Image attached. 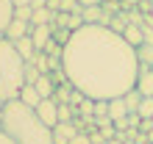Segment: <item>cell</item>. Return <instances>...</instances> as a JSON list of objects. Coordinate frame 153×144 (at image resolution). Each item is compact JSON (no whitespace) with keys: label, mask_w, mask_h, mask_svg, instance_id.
<instances>
[{"label":"cell","mask_w":153,"mask_h":144,"mask_svg":"<svg viewBox=\"0 0 153 144\" xmlns=\"http://www.w3.org/2000/svg\"><path fill=\"white\" fill-rule=\"evenodd\" d=\"M61 61L67 80L92 100L123 97L137 86V47H131L123 33H114L109 25L84 22L78 31H73Z\"/></svg>","instance_id":"6da1fadb"},{"label":"cell","mask_w":153,"mask_h":144,"mask_svg":"<svg viewBox=\"0 0 153 144\" xmlns=\"http://www.w3.org/2000/svg\"><path fill=\"white\" fill-rule=\"evenodd\" d=\"M0 128H3L17 144H53V128H48L36 116V111H33L31 105L20 103L17 97L3 103Z\"/></svg>","instance_id":"7a4b0ae2"},{"label":"cell","mask_w":153,"mask_h":144,"mask_svg":"<svg viewBox=\"0 0 153 144\" xmlns=\"http://www.w3.org/2000/svg\"><path fill=\"white\" fill-rule=\"evenodd\" d=\"M25 58L17 53L14 42L0 39V100H14L20 97V89L25 86Z\"/></svg>","instance_id":"3957f363"},{"label":"cell","mask_w":153,"mask_h":144,"mask_svg":"<svg viewBox=\"0 0 153 144\" xmlns=\"http://www.w3.org/2000/svg\"><path fill=\"white\" fill-rule=\"evenodd\" d=\"M36 111V116L48 125V128H56L59 125V103L53 100V97H45V100H39V105L33 108Z\"/></svg>","instance_id":"277c9868"},{"label":"cell","mask_w":153,"mask_h":144,"mask_svg":"<svg viewBox=\"0 0 153 144\" xmlns=\"http://www.w3.org/2000/svg\"><path fill=\"white\" fill-rule=\"evenodd\" d=\"M81 130L78 122H59L53 128V144H70V139Z\"/></svg>","instance_id":"5b68a950"},{"label":"cell","mask_w":153,"mask_h":144,"mask_svg":"<svg viewBox=\"0 0 153 144\" xmlns=\"http://www.w3.org/2000/svg\"><path fill=\"white\" fill-rule=\"evenodd\" d=\"M31 39L36 50H45L48 42L53 39V25H31Z\"/></svg>","instance_id":"8992f818"},{"label":"cell","mask_w":153,"mask_h":144,"mask_svg":"<svg viewBox=\"0 0 153 144\" xmlns=\"http://www.w3.org/2000/svg\"><path fill=\"white\" fill-rule=\"evenodd\" d=\"M31 33V22H25V20H14L8 22V28H6V33H3V39H8V42H17V39H22V36H28Z\"/></svg>","instance_id":"52a82bcc"},{"label":"cell","mask_w":153,"mask_h":144,"mask_svg":"<svg viewBox=\"0 0 153 144\" xmlns=\"http://www.w3.org/2000/svg\"><path fill=\"white\" fill-rule=\"evenodd\" d=\"M137 89L142 92V97H153V67H139Z\"/></svg>","instance_id":"ba28073f"},{"label":"cell","mask_w":153,"mask_h":144,"mask_svg":"<svg viewBox=\"0 0 153 144\" xmlns=\"http://www.w3.org/2000/svg\"><path fill=\"white\" fill-rule=\"evenodd\" d=\"M123 39L128 42L131 47H139V44H145V33H142V25L128 22V25H125V31H123Z\"/></svg>","instance_id":"9c48e42d"},{"label":"cell","mask_w":153,"mask_h":144,"mask_svg":"<svg viewBox=\"0 0 153 144\" xmlns=\"http://www.w3.org/2000/svg\"><path fill=\"white\" fill-rule=\"evenodd\" d=\"M33 86H36V92L42 94V100H45V97H53V94H56V86H59V83L53 80V75L48 72V75H39Z\"/></svg>","instance_id":"30bf717a"},{"label":"cell","mask_w":153,"mask_h":144,"mask_svg":"<svg viewBox=\"0 0 153 144\" xmlns=\"http://www.w3.org/2000/svg\"><path fill=\"white\" fill-rule=\"evenodd\" d=\"M17 100L25 103V105H31V108H36L39 100H42V94L36 92V86H33V83H25V86L20 89V97H17Z\"/></svg>","instance_id":"8fae6325"},{"label":"cell","mask_w":153,"mask_h":144,"mask_svg":"<svg viewBox=\"0 0 153 144\" xmlns=\"http://www.w3.org/2000/svg\"><path fill=\"white\" fill-rule=\"evenodd\" d=\"M11 20H14V3L11 0H0V39H3V33H6Z\"/></svg>","instance_id":"7c38bea8"},{"label":"cell","mask_w":153,"mask_h":144,"mask_svg":"<svg viewBox=\"0 0 153 144\" xmlns=\"http://www.w3.org/2000/svg\"><path fill=\"white\" fill-rule=\"evenodd\" d=\"M14 47H17V53H20V56H22L25 61H31V58H33V53H36L31 33H28V36H22V39H17V42H14Z\"/></svg>","instance_id":"4fadbf2b"},{"label":"cell","mask_w":153,"mask_h":144,"mask_svg":"<svg viewBox=\"0 0 153 144\" xmlns=\"http://www.w3.org/2000/svg\"><path fill=\"white\" fill-rule=\"evenodd\" d=\"M137 61L139 67H153V42H145L137 47Z\"/></svg>","instance_id":"5bb4252c"},{"label":"cell","mask_w":153,"mask_h":144,"mask_svg":"<svg viewBox=\"0 0 153 144\" xmlns=\"http://www.w3.org/2000/svg\"><path fill=\"white\" fill-rule=\"evenodd\" d=\"M123 100H125V108H128V114H137V108H139V103H142V92L134 86V89H128V92L123 94Z\"/></svg>","instance_id":"9a60e30c"},{"label":"cell","mask_w":153,"mask_h":144,"mask_svg":"<svg viewBox=\"0 0 153 144\" xmlns=\"http://www.w3.org/2000/svg\"><path fill=\"white\" fill-rule=\"evenodd\" d=\"M125 114H128L125 100H123V97H111V100H109V119L114 122V119H120V116H125Z\"/></svg>","instance_id":"2e32d148"},{"label":"cell","mask_w":153,"mask_h":144,"mask_svg":"<svg viewBox=\"0 0 153 144\" xmlns=\"http://www.w3.org/2000/svg\"><path fill=\"white\" fill-rule=\"evenodd\" d=\"M137 116L139 119H153V97H142V103L137 108Z\"/></svg>","instance_id":"e0dca14e"},{"label":"cell","mask_w":153,"mask_h":144,"mask_svg":"<svg viewBox=\"0 0 153 144\" xmlns=\"http://www.w3.org/2000/svg\"><path fill=\"white\" fill-rule=\"evenodd\" d=\"M22 75H25V83H36V78L42 75V72L31 64V61H25V69H22Z\"/></svg>","instance_id":"ac0fdd59"},{"label":"cell","mask_w":153,"mask_h":144,"mask_svg":"<svg viewBox=\"0 0 153 144\" xmlns=\"http://www.w3.org/2000/svg\"><path fill=\"white\" fill-rule=\"evenodd\" d=\"M78 114H81V116H92V114H95V100H92V97H84V100H81Z\"/></svg>","instance_id":"d6986e66"},{"label":"cell","mask_w":153,"mask_h":144,"mask_svg":"<svg viewBox=\"0 0 153 144\" xmlns=\"http://www.w3.org/2000/svg\"><path fill=\"white\" fill-rule=\"evenodd\" d=\"M31 14H33V8H31V6H14V17H17V20L31 22Z\"/></svg>","instance_id":"ffe728a7"},{"label":"cell","mask_w":153,"mask_h":144,"mask_svg":"<svg viewBox=\"0 0 153 144\" xmlns=\"http://www.w3.org/2000/svg\"><path fill=\"white\" fill-rule=\"evenodd\" d=\"M92 116H109V100H95V114Z\"/></svg>","instance_id":"44dd1931"},{"label":"cell","mask_w":153,"mask_h":144,"mask_svg":"<svg viewBox=\"0 0 153 144\" xmlns=\"http://www.w3.org/2000/svg\"><path fill=\"white\" fill-rule=\"evenodd\" d=\"M70 144H92V139H89V133H84V130H78L73 139H70Z\"/></svg>","instance_id":"7402d4cb"},{"label":"cell","mask_w":153,"mask_h":144,"mask_svg":"<svg viewBox=\"0 0 153 144\" xmlns=\"http://www.w3.org/2000/svg\"><path fill=\"white\" fill-rule=\"evenodd\" d=\"M150 128H153V119H139V128H137V130H142V133H148Z\"/></svg>","instance_id":"603a6c76"},{"label":"cell","mask_w":153,"mask_h":144,"mask_svg":"<svg viewBox=\"0 0 153 144\" xmlns=\"http://www.w3.org/2000/svg\"><path fill=\"white\" fill-rule=\"evenodd\" d=\"M0 144H17V141H14L11 136H8V133H6L3 128H0Z\"/></svg>","instance_id":"cb8c5ba5"},{"label":"cell","mask_w":153,"mask_h":144,"mask_svg":"<svg viewBox=\"0 0 153 144\" xmlns=\"http://www.w3.org/2000/svg\"><path fill=\"white\" fill-rule=\"evenodd\" d=\"M48 8L50 11H61V0H48Z\"/></svg>","instance_id":"d4e9b609"},{"label":"cell","mask_w":153,"mask_h":144,"mask_svg":"<svg viewBox=\"0 0 153 144\" xmlns=\"http://www.w3.org/2000/svg\"><path fill=\"white\" fill-rule=\"evenodd\" d=\"M84 8H89V6H100V0H78Z\"/></svg>","instance_id":"484cf974"},{"label":"cell","mask_w":153,"mask_h":144,"mask_svg":"<svg viewBox=\"0 0 153 144\" xmlns=\"http://www.w3.org/2000/svg\"><path fill=\"white\" fill-rule=\"evenodd\" d=\"M11 3H14V6H31L33 0H11Z\"/></svg>","instance_id":"4316f807"},{"label":"cell","mask_w":153,"mask_h":144,"mask_svg":"<svg viewBox=\"0 0 153 144\" xmlns=\"http://www.w3.org/2000/svg\"><path fill=\"white\" fill-rule=\"evenodd\" d=\"M109 144H123V139H120V136H114V139H109Z\"/></svg>","instance_id":"83f0119b"},{"label":"cell","mask_w":153,"mask_h":144,"mask_svg":"<svg viewBox=\"0 0 153 144\" xmlns=\"http://www.w3.org/2000/svg\"><path fill=\"white\" fill-rule=\"evenodd\" d=\"M145 139H148V141H150V144H153V128H150V130H148V133H145Z\"/></svg>","instance_id":"f1b7e54d"},{"label":"cell","mask_w":153,"mask_h":144,"mask_svg":"<svg viewBox=\"0 0 153 144\" xmlns=\"http://www.w3.org/2000/svg\"><path fill=\"white\" fill-rule=\"evenodd\" d=\"M0 119H3V100H0Z\"/></svg>","instance_id":"f546056e"},{"label":"cell","mask_w":153,"mask_h":144,"mask_svg":"<svg viewBox=\"0 0 153 144\" xmlns=\"http://www.w3.org/2000/svg\"><path fill=\"white\" fill-rule=\"evenodd\" d=\"M139 144H150V141H139Z\"/></svg>","instance_id":"4dcf8cb0"},{"label":"cell","mask_w":153,"mask_h":144,"mask_svg":"<svg viewBox=\"0 0 153 144\" xmlns=\"http://www.w3.org/2000/svg\"><path fill=\"white\" fill-rule=\"evenodd\" d=\"M103 144H109V141H103Z\"/></svg>","instance_id":"1f68e13d"},{"label":"cell","mask_w":153,"mask_h":144,"mask_svg":"<svg viewBox=\"0 0 153 144\" xmlns=\"http://www.w3.org/2000/svg\"><path fill=\"white\" fill-rule=\"evenodd\" d=\"M45 3H48V0H45Z\"/></svg>","instance_id":"d6a6232c"}]
</instances>
